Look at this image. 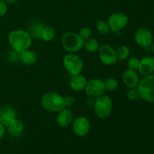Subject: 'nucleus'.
Instances as JSON below:
<instances>
[{"instance_id": "obj_19", "label": "nucleus", "mask_w": 154, "mask_h": 154, "mask_svg": "<svg viewBox=\"0 0 154 154\" xmlns=\"http://www.w3.org/2000/svg\"><path fill=\"white\" fill-rule=\"evenodd\" d=\"M44 24L41 22H35L30 26L29 27V33L30 35L32 36V39H36V40H39L42 39V30H43Z\"/></svg>"}, {"instance_id": "obj_24", "label": "nucleus", "mask_w": 154, "mask_h": 154, "mask_svg": "<svg viewBox=\"0 0 154 154\" xmlns=\"http://www.w3.org/2000/svg\"><path fill=\"white\" fill-rule=\"evenodd\" d=\"M104 82H105V90H106L107 91H114V90H117V87H118V81H117V80L114 78H107Z\"/></svg>"}, {"instance_id": "obj_3", "label": "nucleus", "mask_w": 154, "mask_h": 154, "mask_svg": "<svg viewBox=\"0 0 154 154\" xmlns=\"http://www.w3.org/2000/svg\"><path fill=\"white\" fill-rule=\"evenodd\" d=\"M140 97L144 101L154 103V74L144 76L137 87Z\"/></svg>"}, {"instance_id": "obj_11", "label": "nucleus", "mask_w": 154, "mask_h": 154, "mask_svg": "<svg viewBox=\"0 0 154 154\" xmlns=\"http://www.w3.org/2000/svg\"><path fill=\"white\" fill-rule=\"evenodd\" d=\"M135 43L141 48H148L153 42V36L151 31L147 28H140L135 33Z\"/></svg>"}, {"instance_id": "obj_15", "label": "nucleus", "mask_w": 154, "mask_h": 154, "mask_svg": "<svg viewBox=\"0 0 154 154\" xmlns=\"http://www.w3.org/2000/svg\"><path fill=\"white\" fill-rule=\"evenodd\" d=\"M16 118L15 111L10 106H4L0 108V123L6 127L11 120Z\"/></svg>"}, {"instance_id": "obj_26", "label": "nucleus", "mask_w": 154, "mask_h": 154, "mask_svg": "<svg viewBox=\"0 0 154 154\" xmlns=\"http://www.w3.org/2000/svg\"><path fill=\"white\" fill-rule=\"evenodd\" d=\"M127 98L129 100L135 101L140 98V93L138 91V88H132L129 89V90L127 93Z\"/></svg>"}, {"instance_id": "obj_1", "label": "nucleus", "mask_w": 154, "mask_h": 154, "mask_svg": "<svg viewBox=\"0 0 154 154\" xmlns=\"http://www.w3.org/2000/svg\"><path fill=\"white\" fill-rule=\"evenodd\" d=\"M8 43L12 49L20 53L29 49L32 43V38L29 32L16 29L9 33Z\"/></svg>"}, {"instance_id": "obj_27", "label": "nucleus", "mask_w": 154, "mask_h": 154, "mask_svg": "<svg viewBox=\"0 0 154 154\" xmlns=\"http://www.w3.org/2000/svg\"><path fill=\"white\" fill-rule=\"evenodd\" d=\"M140 63V60L137 57H131L129 60H128V67L129 69H134V70H137L138 68Z\"/></svg>"}, {"instance_id": "obj_6", "label": "nucleus", "mask_w": 154, "mask_h": 154, "mask_svg": "<svg viewBox=\"0 0 154 154\" xmlns=\"http://www.w3.org/2000/svg\"><path fill=\"white\" fill-rule=\"evenodd\" d=\"M63 63L66 71L72 76L81 75L84 69V62L82 59L75 53H70L65 55Z\"/></svg>"}, {"instance_id": "obj_25", "label": "nucleus", "mask_w": 154, "mask_h": 154, "mask_svg": "<svg viewBox=\"0 0 154 154\" xmlns=\"http://www.w3.org/2000/svg\"><path fill=\"white\" fill-rule=\"evenodd\" d=\"M7 59L10 63H16L18 60H20L19 53L13 49L11 50L7 54Z\"/></svg>"}, {"instance_id": "obj_9", "label": "nucleus", "mask_w": 154, "mask_h": 154, "mask_svg": "<svg viewBox=\"0 0 154 154\" xmlns=\"http://www.w3.org/2000/svg\"><path fill=\"white\" fill-rule=\"evenodd\" d=\"M99 57L101 62L106 66H111L117 62L116 51L109 45H102L99 47Z\"/></svg>"}, {"instance_id": "obj_8", "label": "nucleus", "mask_w": 154, "mask_h": 154, "mask_svg": "<svg viewBox=\"0 0 154 154\" xmlns=\"http://www.w3.org/2000/svg\"><path fill=\"white\" fill-rule=\"evenodd\" d=\"M129 19L126 14L123 13H114L108 17V23L110 31L112 32H117L123 29L127 26Z\"/></svg>"}, {"instance_id": "obj_32", "label": "nucleus", "mask_w": 154, "mask_h": 154, "mask_svg": "<svg viewBox=\"0 0 154 154\" xmlns=\"http://www.w3.org/2000/svg\"><path fill=\"white\" fill-rule=\"evenodd\" d=\"M3 1H5V2H8V3H14L17 0H3Z\"/></svg>"}, {"instance_id": "obj_23", "label": "nucleus", "mask_w": 154, "mask_h": 154, "mask_svg": "<svg viewBox=\"0 0 154 154\" xmlns=\"http://www.w3.org/2000/svg\"><path fill=\"white\" fill-rule=\"evenodd\" d=\"M96 29L99 32L100 34L102 35H108V33L110 32V28L109 26H108V23L107 21L103 20H99L96 23Z\"/></svg>"}, {"instance_id": "obj_5", "label": "nucleus", "mask_w": 154, "mask_h": 154, "mask_svg": "<svg viewBox=\"0 0 154 154\" xmlns=\"http://www.w3.org/2000/svg\"><path fill=\"white\" fill-rule=\"evenodd\" d=\"M94 111L96 116L100 119H105L111 114L113 110V101L108 96L102 95L95 99Z\"/></svg>"}, {"instance_id": "obj_13", "label": "nucleus", "mask_w": 154, "mask_h": 154, "mask_svg": "<svg viewBox=\"0 0 154 154\" xmlns=\"http://www.w3.org/2000/svg\"><path fill=\"white\" fill-rule=\"evenodd\" d=\"M137 70L144 76L152 75L154 73V57H145L140 60L139 66Z\"/></svg>"}, {"instance_id": "obj_33", "label": "nucleus", "mask_w": 154, "mask_h": 154, "mask_svg": "<svg viewBox=\"0 0 154 154\" xmlns=\"http://www.w3.org/2000/svg\"><path fill=\"white\" fill-rule=\"evenodd\" d=\"M150 48H151L152 52H153V54H154V42H153V44H152V45H151V46H150Z\"/></svg>"}, {"instance_id": "obj_21", "label": "nucleus", "mask_w": 154, "mask_h": 154, "mask_svg": "<svg viewBox=\"0 0 154 154\" xmlns=\"http://www.w3.org/2000/svg\"><path fill=\"white\" fill-rule=\"evenodd\" d=\"M129 54H130V50L126 45H121L116 51L117 60H120V61H123L128 59Z\"/></svg>"}, {"instance_id": "obj_28", "label": "nucleus", "mask_w": 154, "mask_h": 154, "mask_svg": "<svg viewBox=\"0 0 154 154\" xmlns=\"http://www.w3.org/2000/svg\"><path fill=\"white\" fill-rule=\"evenodd\" d=\"M78 34L80 35V36H81L84 40H85V39H87L91 37L92 31L90 28H88V27H82V28L79 30Z\"/></svg>"}, {"instance_id": "obj_22", "label": "nucleus", "mask_w": 154, "mask_h": 154, "mask_svg": "<svg viewBox=\"0 0 154 154\" xmlns=\"http://www.w3.org/2000/svg\"><path fill=\"white\" fill-rule=\"evenodd\" d=\"M55 30H54L53 27L48 26H45L42 33V40H44L45 42H51V41H52L55 38Z\"/></svg>"}, {"instance_id": "obj_30", "label": "nucleus", "mask_w": 154, "mask_h": 154, "mask_svg": "<svg viewBox=\"0 0 154 154\" xmlns=\"http://www.w3.org/2000/svg\"><path fill=\"white\" fill-rule=\"evenodd\" d=\"M8 11L7 4L3 0H0V17L6 14Z\"/></svg>"}, {"instance_id": "obj_20", "label": "nucleus", "mask_w": 154, "mask_h": 154, "mask_svg": "<svg viewBox=\"0 0 154 154\" xmlns=\"http://www.w3.org/2000/svg\"><path fill=\"white\" fill-rule=\"evenodd\" d=\"M99 44L97 39L94 38H89L84 42V48L88 53H95L99 51Z\"/></svg>"}, {"instance_id": "obj_10", "label": "nucleus", "mask_w": 154, "mask_h": 154, "mask_svg": "<svg viewBox=\"0 0 154 154\" xmlns=\"http://www.w3.org/2000/svg\"><path fill=\"white\" fill-rule=\"evenodd\" d=\"M72 129L76 135L79 137L86 136L90 130V122L84 116H79L74 119Z\"/></svg>"}, {"instance_id": "obj_4", "label": "nucleus", "mask_w": 154, "mask_h": 154, "mask_svg": "<svg viewBox=\"0 0 154 154\" xmlns=\"http://www.w3.org/2000/svg\"><path fill=\"white\" fill-rule=\"evenodd\" d=\"M84 40L75 32H67L62 37L63 48L69 53H77L84 47Z\"/></svg>"}, {"instance_id": "obj_2", "label": "nucleus", "mask_w": 154, "mask_h": 154, "mask_svg": "<svg viewBox=\"0 0 154 154\" xmlns=\"http://www.w3.org/2000/svg\"><path fill=\"white\" fill-rule=\"evenodd\" d=\"M41 103L45 110L51 112H60L66 108L63 96L54 92L44 94L41 99Z\"/></svg>"}, {"instance_id": "obj_7", "label": "nucleus", "mask_w": 154, "mask_h": 154, "mask_svg": "<svg viewBox=\"0 0 154 154\" xmlns=\"http://www.w3.org/2000/svg\"><path fill=\"white\" fill-rule=\"evenodd\" d=\"M84 90H85L86 94L88 96V97L96 99V98L103 95L105 92L106 91L105 82H104V81L99 79V78L91 79L87 81Z\"/></svg>"}, {"instance_id": "obj_31", "label": "nucleus", "mask_w": 154, "mask_h": 154, "mask_svg": "<svg viewBox=\"0 0 154 154\" xmlns=\"http://www.w3.org/2000/svg\"><path fill=\"white\" fill-rule=\"evenodd\" d=\"M5 132V126L0 123V139L4 136Z\"/></svg>"}, {"instance_id": "obj_17", "label": "nucleus", "mask_w": 154, "mask_h": 154, "mask_svg": "<svg viewBox=\"0 0 154 154\" xmlns=\"http://www.w3.org/2000/svg\"><path fill=\"white\" fill-rule=\"evenodd\" d=\"M87 80L84 76L81 75L72 76L70 82H69V86L71 89L75 92H81L84 90L86 85H87Z\"/></svg>"}, {"instance_id": "obj_18", "label": "nucleus", "mask_w": 154, "mask_h": 154, "mask_svg": "<svg viewBox=\"0 0 154 154\" xmlns=\"http://www.w3.org/2000/svg\"><path fill=\"white\" fill-rule=\"evenodd\" d=\"M19 57L20 60L26 66H32L38 60V56L35 52L29 49L19 53Z\"/></svg>"}, {"instance_id": "obj_29", "label": "nucleus", "mask_w": 154, "mask_h": 154, "mask_svg": "<svg viewBox=\"0 0 154 154\" xmlns=\"http://www.w3.org/2000/svg\"><path fill=\"white\" fill-rule=\"evenodd\" d=\"M63 99H64L65 105H66V108H69V107L72 106L75 102V98L72 96H66L63 97Z\"/></svg>"}, {"instance_id": "obj_12", "label": "nucleus", "mask_w": 154, "mask_h": 154, "mask_svg": "<svg viewBox=\"0 0 154 154\" xmlns=\"http://www.w3.org/2000/svg\"><path fill=\"white\" fill-rule=\"evenodd\" d=\"M140 81L139 75L136 70L128 69L123 74V82L128 88H136Z\"/></svg>"}, {"instance_id": "obj_16", "label": "nucleus", "mask_w": 154, "mask_h": 154, "mask_svg": "<svg viewBox=\"0 0 154 154\" xmlns=\"http://www.w3.org/2000/svg\"><path fill=\"white\" fill-rule=\"evenodd\" d=\"M6 129H8L11 135L14 137H18L22 134L24 129L23 123L19 119H14L6 126Z\"/></svg>"}, {"instance_id": "obj_14", "label": "nucleus", "mask_w": 154, "mask_h": 154, "mask_svg": "<svg viewBox=\"0 0 154 154\" xmlns=\"http://www.w3.org/2000/svg\"><path fill=\"white\" fill-rule=\"evenodd\" d=\"M57 117V123L60 127H67L74 120V115L71 109L65 108L60 112H58Z\"/></svg>"}]
</instances>
